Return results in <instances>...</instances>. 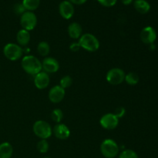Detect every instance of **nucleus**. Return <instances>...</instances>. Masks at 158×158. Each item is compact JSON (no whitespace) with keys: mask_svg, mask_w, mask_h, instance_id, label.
<instances>
[{"mask_svg":"<svg viewBox=\"0 0 158 158\" xmlns=\"http://www.w3.org/2000/svg\"><path fill=\"white\" fill-rule=\"evenodd\" d=\"M21 66L23 70L28 74L35 76L43 69L42 63L37 57L32 55H26L22 59Z\"/></svg>","mask_w":158,"mask_h":158,"instance_id":"nucleus-1","label":"nucleus"},{"mask_svg":"<svg viewBox=\"0 0 158 158\" xmlns=\"http://www.w3.org/2000/svg\"><path fill=\"white\" fill-rule=\"evenodd\" d=\"M79 44L82 49L88 52H96L100 48V42L98 39L91 33H85L79 39Z\"/></svg>","mask_w":158,"mask_h":158,"instance_id":"nucleus-2","label":"nucleus"},{"mask_svg":"<svg viewBox=\"0 0 158 158\" xmlns=\"http://www.w3.org/2000/svg\"><path fill=\"white\" fill-rule=\"evenodd\" d=\"M32 131L36 137L43 140L49 138L52 134V129L51 126L44 120L35 121L32 127Z\"/></svg>","mask_w":158,"mask_h":158,"instance_id":"nucleus-3","label":"nucleus"},{"mask_svg":"<svg viewBox=\"0 0 158 158\" xmlns=\"http://www.w3.org/2000/svg\"><path fill=\"white\" fill-rule=\"evenodd\" d=\"M100 152L106 158H114L119 154L118 144L112 139H106L100 145Z\"/></svg>","mask_w":158,"mask_h":158,"instance_id":"nucleus-4","label":"nucleus"},{"mask_svg":"<svg viewBox=\"0 0 158 158\" xmlns=\"http://www.w3.org/2000/svg\"><path fill=\"white\" fill-rule=\"evenodd\" d=\"M3 54L11 61L18 60L23 56V49L19 45L15 43H7L3 48Z\"/></svg>","mask_w":158,"mask_h":158,"instance_id":"nucleus-5","label":"nucleus"},{"mask_svg":"<svg viewBox=\"0 0 158 158\" xmlns=\"http://www.w3.org/2000/svg\"><path fill=\"white\" fill-rule=\"evenodd\" d=\"M125 75L124 71L120 68H112L106 73V81L113 86L120 85L124 81Z\"/></svg>","mask_w":158,"mask_h":158,"instance_id":"nucleus-6","label":"nucleus"},{"mask_svg":"<svg viewBox=\"0 0 158 158\" xmlns=\"http://www.w3.org/2000/svg\"><path fill=\"white\" fill-rule=\"evenodd\" d=\"M20 23L23 29L31 31L35 27L37 24V17L35 13L30 11H26L20 19Z\"/></svg>","mask_w":158,"mask_h":158,"instance_id":"nucleus-7","label":"nucleus"},{"mask_svg":"<svg viewBox=\"0 0 158 158\" xmlns=\"http://www.w3.org/2000/svg\"><path fill=\"white\" fill-rule=\"evenodd\" d=\"M100 123L103 129L111 131L118 126L119 118L114 114H106L100 118Z\"/></svg>","mask_w":158,"mask_h":158,"instance_id":"nucleus-8","label":"nucleus"},{"mask_svg":"<svg viewBox=\"0 0 158 158\" xmlns=\"http://www.w3.org/2000/svg\"><path fill=\"white\" fill-rule=\"evenodd\" d=\"M140 38L145 44H153L157 39V32L151 26H146L140 32Z\"/></svg>","mask_w":158,"mask_h":158,"instance_id":"nucleus-9","label":"nucleus"},{"mask_svg":"<svg viewBox=\"0 0 158 158\" xmlns=\"http://www.w3.org/2000/svg\"><path fill=\"white\" fill-rule=\"evenodd\" d=\"M65 94H66L65 89L63 87H61L60 85H56V86H54L53 87L51 88L50 90L49 91L48 97H49V100L52 103H58L63 100Z\"/></svg>","mask_w":158,"mask_h":158,"instance_id":"nucleus-10","label":"nucleus"},{"mask_svg":"<svg viewBox=\"0 0 158 158\" xmlns=\"http://www.w3.org/2000/svg\"><path fill=\"white\" fill-rule=\"evenodd\" d=\"M42 68L46 73H54L60 69V63L52 57H46L42 62Z\"/></svg>","mask_w":158,"mask_h":158,"instance_id":"nucleus-11","label":"nucleus"},{"mask_svg":"<svg viewBox=\"0 0 158 158\" xmlns=\"http://www.w3.org/2000/svg\"><path fill=\"white\" fill-rule=\"evenodd\" d=\"M49 81L50 80L49 74L45 73L44 71H41L34 77V84L39 89H46L49 86Z\"/></svg>","mask_w":158,"mask_h":158,"instance_id":"nucleus-12","label":"nucleus"},{"mask_svg":"<svg viewBox=\"0 0 158 158\" xmlns=\"http://www.w3.org/2000/svg\"><path fill=\"white\" fill-rule=\"evenodd\" d=\"M59 11L65 19H69L74 14V7L69 1H63L59 6Z\"/></svg>","mask_w":158,"mask_h":158,"instance_id":"nucleus-13","label":"nucleus"},{"mask_svg":"<svg viewBox=\"0 0 158 158\" xmlns=\"http://www.w3.org/2000/svg\"><path fill=\"white\" fill-rule=\"evenodd\" d=\"M54 135L60 140H66L70 136V131L66 125L63 123H56L52 130Z\"/></svg>","mask_w":158,"mask_h":158,"instance_id":"nucleus-14","label":"nucleus"},{"mask_svg":"<svg viewBox=\"0 0 158 158\" xmlns=\"http://www.w3.org/2000/svg\"><path fill=\"white\" fill-rule=\"evenodd\" d=\"M82 32H83V29H82L81 26L78 23H70L68 27V34H69V37L73 40L80 39L82 35Z\"/></svg>","mask_w":158,"mask_h":158,"instance_id":"nucleus-15","label":"nucleus"},{"mask_svg":"<svg viewBox=\"0 0 158 158\" xmlns=\"http://www.w3.org/2000/svg\"><path fill=\"white\" fill-rule=\"evenodd\" d=\"M16 40L20 46H26L30 41V33L27 30L20 29L16 34Z\"/></svg>","mask_w":158,"mask_h":158,"instance_id":"nucleus-16","label":"nucleus"},{"mask_svg":"<svg viewBox=\"0 0 158 158\" xmlns=\"http://www.w3.org/2000/svg\"><path fill=\"white\" fill-rule=\"evenodd\" d=\"M13 154V148L9 142H3L0 144V158H11Z\"/></svg>","mask_w":158,"mask_h":158,"instance_id":"nucleus-17","label":"nucleus"},{"mask_svg":"<svg viewBox=\"0 0 158 158\" xmlns=\"http://www.w3.org/2000/svg\"><path fill=\"white\" fill-rule=\"evenodd\" d=\"M134 8L138 12L141 14H146L151 9V5L146 0H135Z\"/></svg>","mask_w":158,"mask_h":158,"instance_id":"nucleus-18","label":"nucleus"},{"mask_svg":"<svg viewBox=\"0 0 158 158\" xmlns=\"http://www.w3.org/2000/svg\"><path fill=\"white\" fill-rule=\"evenodd\" d=\"M50 51V46L47 42L42 41L37 46V52L41 56H47Z\"/></svg>","mask_w":158,"mask_h":158,"instance_id":"nucleus-19","label":"nucleus"},{"mask_svg":"<svg viewBox=\"0 0 158 158\" xmlns=\"http://www.w3.org/2000/svg\"><path fill=\"white\" fill-rule=\"evenodd\" d=\"M40 3V0H23V3L24 8L26 11L35 10L39 7Z\"/></svg>","mask_w":158,"mask_h":158,"instance_id":"nucleus-20","label":"nucleus"},{"mask_svg":"<svg viewBox=\"0 0 158 158\" xmlns=\"http://www.w3.org/2000/svg\"><path fill=\"white\" fill-rule=\"evenodd\" d=\"M139 76L137 75L136 73L131 72L129 73L126 74L125 75V79L124 81L126 82L127 84L131 85V86H134V85H137L139 83Z\"/></svg>","mask_w":158,"mask_h":158,"instance_id":"nucleus-21","label":"nucleus"},{"mask_svg":"<svg viewBox=\"0 0 158 158\" xmlns=\"http://www.w3.org/2000/svg\"><path fill=\"white\" fill-rule=\"evenodd\" d=\"M63 118V113L60 109H54L51 113V119L56 123H60Z\"/></svg>","mask_w":158,"mask_h":158,"instance_id":"nucleus-22","label":"nucleus"},{"mask_svg":"<svg viewBox=\"0 0 158 158\" xmlns=\"http://www.w3.org/2000/svg\"><path fill=\"white\" fill-rule=\"evenodd\" d=\"M49 143L46 140H41L37 143V150L41 154H46L49 150Z\"/></svg>","mask_w":158,"mask_h":158,"instance_id":"nucleus-23","label":"nucleus"},{"mask_svg":"<svg viewBox=\"0 0 158 158\" xmlns=\"http://www.w3.org/2000/svg\"><path fill=\"white\" fill-rule=\"evenodd\" d=\"M119 158H138L137 153L133 150H124L120 154Z\"/></svg>","mask_w":158,"mask_h":158,"instance_id":"nucleus-24","label":"nucleus"},{"mask_svg":"<svg viewBox=\"0 0 158 158\" xmlns=\"http://www.w3.org/2000/svg\"><path fill=\"white\" fill-rule=\"evenodd\" d=\"M72 83H73L72 77H69V76H64V77L60 80V86L65 89H66V88L70 87Z\"/></svg>","mask_w":158,"mask_h":158,"instance_id":"nucleus-25","label":"nucleus"},{"mask_svg":"<svg viewBox=\"0 0 158 158\" xmlns=\"http://www.w3.org/2000/svg\"><path fill=\"white\" fill-rule=\"evenodd\" d=\"M26 9L24 8L23 5L19 4V3H17L14 6V12L15 14H18V15H23L25 12H26Z\"/></svg>","mask_w":158,"mask_h":158,"instance_id":"nucleus-26","label":"nucleus"},{"mask_svg":"<svg viewBox=\"0 0 158 158\" xmlns=\"http://www.w3.org/2000/svg\"><path fill=\"white\" fill-rule=\"evenodd\" d=\"M117 0H98L99 2L103 6H106V7H111V6H114L116 4Z\"/></svg>","mask_w":158,"mask_h":158,"instance_id":"nucleus-27","label":"nucleus"},{"mask_svg":"<svg viewBox=\"0 0 158 158\" xmlns=\"http://www.w3.org/2000/svg\"><path fill=\"white\" fill-rule=\"evenodd\" d=\"M125 114H126V110H125L124 108L122 107V106L117 108V109L115 110V113H114V114H115L118 118L123 117V116L125 115Z\"/></svg>","mask_w":158,"mask_h":158,"instance_id":"nucleus-28","label":"nucleus"},{"mask_svg":"<svg viewBox=\"0 0 158 158\" xmlns=\"http://www.w3.org/2000/svg\"><path fill=\"white\" fill-rule=\"evenodd\" d=\"M80 48L81 47H80L79 43H73L72 44L70 45V46H69V49H70V50L73 51V52H77V51L80 50Z\"/></svg>","mask_w":158,"mask_h":158,"instance_id":"nucleus-29","label":"nucleus"},{"mask_svg":"<svg viewBox=\"0 0 158 158\" xmlns=\"http://www.w3.org/2000/svg\"><path fill=\"white\" fill-rule=\"evenodd\" d=\"M71 3H73V4H77V5H81L83 4L86 2V0H69Z\"/></svg>","mask_w":158,"mask_h":158,"instance_id":"nucleus-30","label":"nucleus"},{"mask_svg":"<svg viewBox=\"0 0 158 158\" xmlns=\"http://www.w3.org/2000/svg\"><path fill=\"white\" fill-rule=\"evenodd\" d=\"M122 2L124 5H130L133 2V0H121Z\"/></svg>","mask_w":158,"mask_h":158,"instance_id":"nucleus-31","label":"nucleus"},{"mask_svg":"<svg viewBox=\"0 0 158 158\" xmlns=\"http://www.w3.org/2000/svg\"><path fill=\"white\" fill-rule=\"evenodd\" d=\"M43 158H52V157H43Z\"/></svg>","mask_w":158,"mask_h":158,"instance_id":"nucleus-32","label":"nucleus"}]
</instances>
